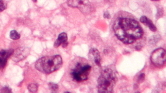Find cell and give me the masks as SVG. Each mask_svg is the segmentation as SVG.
Segmentation results:
<instances>
[{"label":"cell","mask_w":166,"mask_h":93,"mask_svg":"<svg viewBox=\"0 0 166 93\" xmlns=\"http://www.w3.org/2000/svg\"><path fill=\"white\" fill-rule=\"evenodd\" d=\"M58 40L60 41L61 44L67 41L68 40V36L67 34L65 32L59 34L58 36Z\"/></svg>","instance_id":"cell-11"},{"label":"cell","mask_w":166,"mask_h":93,"mask_svg":"<svg viewBox=\"0 0 166 93\" xmlns=\"http://www.w3.org/2000/svg\"><path fill=\"white\" fill-rule=\"evenodd\" d=\"M151 1H160V0H151Z\"/></svg>","instance_id":"cell-24"},{"label":"cell","mask_w":166,"mask_h":93,"mask_svg":"<svg viewBox=\"0 0 166 93\" xmlns=\"http://www.w3.org/2000/svg\"><path fill=\"white\" fill-rule=\"evenodd\" d=\"M140 20L142 23L148 27L149 29L151 31L155 32L157 30L156 27L155 25L154 24L153 22H152V21L149 19L146 16H141Z\"/></svg>","instance_id":"cell-10"},{"label":"cell","mask_w":166,"mask_h":93,"mask_svg":"<svg viewBox=\"0 0 166 93\" xmlns=\"http://www.w3.org/2000/svg\"><path fill=\"white\" fill-rule=\"evenodd\" d=\"M105 1L107 2H112L113 0H105Z\"/></svg>","instance_id":"cell-22"},{"label":"cell","mask_w":166,"mask_h":93,"mask_svg":"<svg viewBox=\"0 0 166 93\" xmlns=\"http://www.w3.org/2000/svg\"><path fill=\"white\" fill-rule=\"evenodd\" d=\"M28 88L30 92L35 93L37 92L38 87L37 85L35 84L32 83L28 85Z\"/></svg>","instance_id":"cell-15"},{"label":"cell","mask_w":166,"mask_h":93,"mask_svg":"<svg viewBox=\"0 0 166 93\" xmlns=\"http://www.w3.org/2000/svg\"><path fill=\"white\" fill-rule=\"evenodd\" d=\"M68 43L67 41L65 42H64L62 44H61V45H62V47L63 48H65L67 47V46L68 45Z\"/></svg>","instance_id":"cell-21"},{"label":"cell","mask_w":166,"mask_h":93,"mask_svg":"<svg viewBox=\"0 0 166 93\" xmlns=\"http://www.w3.org/2000/svg\"><path fill=\"white\" fill-rule=\"evenodd\" d=\"M160 39V36L158 35H154L150 37L149 39V42L152 44H155L157 43Z\"/></svg>","instance_id":"cell-14"},{"label":"cell","mask_w":166,"mask_h":93,"mask_svg":"<svg viewBox=\"0 0 166 93\" xmlns=\"http://www.w3.org/2000/svg\"><path fill=\"white\" fill-rule=\"evenodd\" d=\"M62 65L63 60L60 55L47 56L38 60L35 67L39 71L48 74L57 71Z\"/></svg>","instance_id":"cell-2"},{"label":"cell","mask_w":166,"mask_h":93,"mask_svg":"<svg viewBox=\"0 0 166 93\" xmlns=\"http://www.w3.org/2000/svg\"><path fill=\"white\" fill-rule=\"evenodd\" d=\"M150 60L152 63L157 67H162L166 61V52L164 49L158 48L152 53Z\"/></svg>","instance_id":"cell-6"},{"label":"cell","mask_w":166,"mask_h":93,"mask_svg":"<svg viewBox=\"0 0 166 93\" xmlns=\"http://www.w3.org/2000/svg\"><path fill=\"white\" fill-rule=\"evenodd\" d=\"M68 5L72 8H76L85 15L90 12L91 7L89 0H67Z\"/></svg>","instance_id":"cell-5"},{"label":"cell","mask_w":166,"mask_h":93,"mask_svg":"<svg viewBox=\"0 0 166 93\" xmlns=\"http://www.w3.org/2000/svg\"><path fill=\"white\" fill-rule=\"evenodd\" d=\"M50 90L52 92H57L59 90V87L57 85L53 83H49L48 84Z\"/></svg>","instance_id":"cell-13"},{"label":"cell","mask_w":166,"mask_h":93,"mask_svg":"<svg viewBox=\"0 0 166 93\" xmlns=\"http://www.w3.org/2000/svg\"><path fill=\"white\" fill-rule=\"evenodd\" d=\"M103 17L107 19H110L111 17V16L108 11H106L104 13Z\"/></svg>","instance_id":"cell-19"},{"label":"cell","mask_w":166,"mask_h":93,"mask_svg":"<svg viewBox=\"0 0 166 93\" xmlns=\"http://www.w3.org/2000/svg\"><path fill=\"white\" fill-rule=\"evenodd\" d=\"M117 80V76L112 69H104L97 81L98 92H113Z\"/></svg>","instance_id":"cell-3"},{"label":"cell","mask_w":166,"mask_h":93,"mask_svg":"<svg viewBox=\"0 0 166 93\" xmlns=\"http://www.w3.org/2000/svg\"><path fill=\"white\" fill-rule=\"evenodd\" d=\"M115 35L123 43L130 44L143 35V29L138 22L132 19L120 18L113 26Z\"/></svg>","instance_id":"cell-1"},{"label":"cell","mask_w":166,"mask_h":93,"mask_svg":"<svg viewBox=\"0 0 166 93\" xmlns=\"http://www.w3.org/2000/svg\"><path fill=\"white\" fill-rule=\"evenodd\" d=\"M11 88L8 87H5L2 88L1 90V93H11Z\"/></svg>","instance_id":"cell-18"},{"label":"cell","mask_w":166,"mask_h":93,"mask_svg":"<svg viewBox=\"0 0 166 93\" xmlns=\"http://www.w3.org/2000/svg\"><path fill=\"white\" fill-rule=\"evenodd\" d=\"M32 1L34 2H36L37 1V0H32Z\"/></svg>","instance_id":"cell-23"},{"label":"cell","mask_w":166,"mask_h":93,"mask_svg":"<svg viewBox=\"0 0 166 93\" xmlns=\"http://www.w3.org/2000/svg\"><path fill=\"white\" fill-rule=\"evenodd\" d=\"M6 6L3 0H0V12H2L5 10Z\"/></svg>","instance_id":"cell-17"},{"label":"cell","mask_w":166,"mask_h":93,"mask_svg":"<svg viewBox=\"0 0 166 93\" xmlns=\"http://www.w3.org/2000/svg\"><path fill=\"white\" fill-rule=\"evenodd\" d=\"M10 37L13 40H17L20 38V35L16 30H13L10 32Z\"/></svg>","instance_id":"cell-12"},{"label":"cell","mask_w":166,"mask_h":93,"mask_svg":"<svg viewBox=\"0 0 166 93\" xmlns=\"http://www.w3.org/2000/svg\"><path fill=\"white\" fill-rule=\"evenodd\" d=\"M30 53V50L28 48H18L13 53L12 59L16 62H18L25 59Z\"/></svg>","instance_id":"cell-7"},{"label":"cell","mask_w":166,"mask_h":93,"mask_svg":"<svg viewBox=\"0 0 166 93\" xmlns=\"http://www.w3.org/2000/svg\"><path fill=\"white\" fill-rule=\"evenodd\" d=\"M13 52L14 50L12 49L0 51V68L3 69L5 66L8 58L13 54Z\"/></svg>","instance_id":"cell-8"},{"label":"cell","mask_w":166,"mask_h":93,"mask_svg":"<svg viewBox=\"0 0 166 93\" xmlns=\"http://www.w3.org/2000/svg\"><path fill=\"white\" fill-rule=\"evenodd\" d=\"M61 44V43L60 42V41L57 39L54 44V47L56 48H58L59 46H60Z\"/></svg>","instance_id":"cell-20"},{"label":"cell","mask_w":166,"mask_h":93,"mask_svg":"<svg viewBox=\"0 0 166 93\" xmlns=\"http://www.w3.org/2000/svg\"><path fill=\"white\" fill-rule=\"evenodd\" d=\"M89 57L90 60L94 61L97 66H101L100 53L97 49L92 48L90 50Z\"/></svg>","instance_id":"cell-9"},{"label":"cell","mask_w":166,"mask_h":93,"mask_svg":"<svg viewBox=\"0 0 166 93\" xmlns=\"http://www.w3.org/2000/svg\"><path fill=\"white\" fill-rule=\"evenodd\" d=\"M145 77L146 75L144 73H142L140 74L137 78V82L139 83H143L145 79Z\"/></svg>","instance_id":"cell-16"},{"label":"cell","mask_w":166,"mask_h":93,"mask_svg":"<svg viewBox=\"0 0 166 93\" xmlns=\"http://www.w3.org/2000/svg\"><path fill=\"white\" fill-rule=\"evenodd\" d=\"M91 69V67L89 65L82 66L80 63H78L75 68L71 72V75L73 80L77 82H81L88 78Z\"/></svg>","instance_id":"cell-4"}]
</instances>
